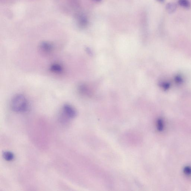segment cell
Masks as SVG:
<instances>
[{"instance_id": "cell-1", "label": "cell", "mask_w": 191, "mask_h": 191, "mask_svg": "<svg viewBox=\"0 0 191 191\" xmlns=\"http://www.w3.org/2000/svg\"><path fill=\"white\" fill-rule=\"evenodd\" d=\"M11 106L13 111L17 112H24L28 109L27 100L23 95H16L12 99Z\"/></svg>"}, {"instance_id": "cell-2", "label": "cell", "mask_w": 191, "mask_h": 191, "mask_svg": "<svg viewBox=\"0 0 191 191\" xmlns=\"http://www.w3.org/2000/svg\"><path fill=\"white\" fill-rule=\"evenodd\" d=\"M77 115V112L75 108L70 104H66L62 108L60 120L62 121L67 122L70 119L75 118Z\"/></svg>"}, {"instance_id": "cell-3", "label": "cell", "mask_w": 191, "mask_h": 191, "mask_svg": "<svg viewBox=\"0 0 191 191\" xmlns=\"http://www.w3.org/2000/svg\"><path fill=\"white\" fill-rule=\"evenodd\" d=\"M39 49L43 53L45 54H49L53 51L54 49V46L51 43L45 41L40 44Z\"/></svg>"}, {"instance_id": "cell-4", "label": "cell", "mask_w": 191, "mask_h": 191, "mask_svg": "<svg viewBox=\"0 0 191 191\" xmlns=\"http://www.w3.org/2000/svg\"><path fill=\"white\" fill-rule=\"evenodd\" d=\"M49 70L52 73L56 74H61L64 72V68L61 64L54 63L50 67Z\"/></svg>"}, {"instance_id": "cell-5", "label": "cell", "mask_w": 191, "mask_h": 191, "mask_svg": "<svg viewBox=\"0 0 191 191\" xmlns=\"http://www.w3.org/2000/svg\"><path fill=\"white\" fill-rule=\"evenodd\" d=\"M3 158L6 160L11 161L14 158V155L12 152L7 151L4 152L3 154Z\"/></svg>"}, {"instance_id": "cell-6", "label": "cell", "mask_w": 191, "mask_h": 191, "mask_svg": "<svg viewBox=\"0 0 191 191\" xmlns=\"http://www.w3.org/2000/svg\"><path fill=\"white\" fill-rule=\"evenodd\" d=\"M179 4L185 8H188L190 7V3L188 0H179Z\"/></svg>"}, {"instance_id": "cell-7", "label": "cell", "mask_w": 191, "mask_h": 191, "mask_svg": "<svg viewBox=\"0 0 191 191\" xmlns=\"http://www.w3.org/2000/svg\"><path fill=\"white\" fill-rule=\"evenodd\" d=\"M176 5L174 3H170L167 5V9L170 13H173L175 11L176 8Z\"/></svg>"}, {"instance_id": "cell-8", "label": "cell", "mask_w": 191, "mask_h": 191, "mask_svg": "<svg viewBox=\"0 0 191 191\" xmlns=\"http://www.w3.org/2000/svg\"><path fill=\"white\" fill-rule=\"evenodd\" d=\"M157 1H159V2H164V0H157Z\"/></svg>"}, {"instance_id": "cell-9", "label": "cell", "mask_w": 191, "mask_h": 191, "mask_svg": "<svg viewBox=\"0 0 191 191\" xmlns=\"http://www.w3.org/2000/svg\"><path fill=\"white\" fill-rule=\"evenodd\" d=\"M95 1H97V2H100V1H102V0H95Z\"/></svg>"}]
</instances>
